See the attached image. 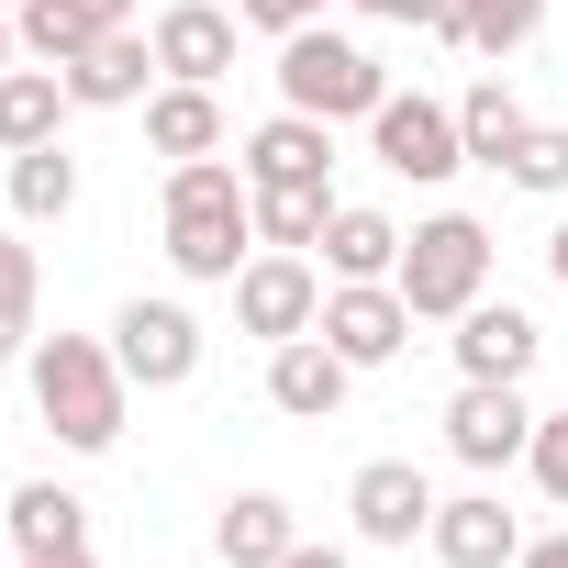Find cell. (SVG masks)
Segmentation results:
<instances>
[{
	"mask_svg": "<svg viewBox=\"0 0 568 568\" xmlns=\"http://www.w3.org/2000/svg\"><path fill=\"white\" fill-rule=\"evenodd\" d=\"M245 256H256V179L223 156L168 168V267L201 278V291H234Z\"/></svg>",
	"mask_w": 568,
	"mask_h": 568,
	"instance_id": "6da1fadb",
	"label": "cell"
},
{
	"mask_svg": "<svg viewBox=\"0 0 568 568\" xmlns=\"http://www.w3.org/2000/svg\"><path fill=\"white\" fill-rule=\"evenodd\" d=\"M34 413H45V435L68 446V457H112L123 446V413H134V379H123V357L101 346V335H34Z\"/></svg>",
	"mask_w": 568,
	"mask_h": 568,
	"instance_id": "7a4b0ae2",
	"label": "cell"
},
{
	"mask_svg": "<svg viewBox=\"0 0 568 568\" xmlns=\"http://www.w3.org/2000/svg\"><path fill=\"white\" fill-rule=\"evenodd\" d=\"M278 112H313V123H368L379 101H390V68L357 45V34H335V23H302V34H278Z\"/></svg>",
	"mask_w": 568,
	"mask_h": 568,
	"instance_id": "3957f363",
	"label": "cell"
},
{
	"mask_svg": "<svg viewBox=\"0 0 568 568\" xmlns=\"http://www.w3.org/2000/svg\"><path fill=\"white\" fill-rule=\"evenodd\" d=\"M390 291L413 302V324H457L479 291H490V223L468 212H435L402 234V267H390Z\"/></svg>",
	"mask_w": 568,
	"mask_h": 568,
	"instance_id": "277c9868",
	"label": "cell"
},
{
	"mask_svg": "<svg viewBox=\"0 0 568 568\" xmlns=\"http://www.w3.org/2000/svg\"><path fill=\"white\" fill-rule=\"evenodd\" d=\"M368 156H379L390 179H413V190H446V179L468 168V134H457V101H424V90H390V101L368 112Z\"/></svg>",
	"mask_w": 568,
	"mask_h": 568,
	"instance_id": "5b68a950",
	"label": "cell"
},
{
	"mask_svg": "<svg viewBox=\"0 0 568 568\" xmlns=\"http://www.w3.org/2000/svg\"><path fill=\"white\" fill-rule=\"evenodd\" d=\"M234 324H245L256 346L313 335V324H324V267H313L302 245H256V256L234 267Z\"/></svg>",
	"mask_w": 568,
	"mask_h": 568,
	"instance_id": "8992f818",
	"label": "cell"
},
{
	"mask_svg": "<svg viewBox=\"0 0 568 568\" xmlns=\"http://www.w3.org/2000/svg\"><path fill=\"white\" fill-rule=\"evenodd\" d=\"M112 357L134 390H190L201 379V313L190 302H123L112 313Z\"/></svg>",
	"mask_w": 568,
	"mask_h": 568,
	"instance_id": "52a82bcc",
	"label": "cell"
},
{
	"mask_svg": "<svg viewBox=\"0 0 568 568\" xmlns=\"http://www.w3.org/2000/svg\"><path fill=\"white\" fill-rule=\"evenodd\" d=\"M535 446V402H524V379H457V402H446V457L457 468H513Z\"/></svg>",
	"mask_w": 568,
	"mask_h": 568,
	"instance_id": "ba28073f",
	"label": "cell"
},
{
	"mask_svg": "<svg viewBox=\"0 0 568 568\" xmlns=\"http://www.w3.org/2000/svg\"><path fill=\"white\" fill-rule=\"evenodd\" d=\"M346 368H390L413 346V302L390 291V278H324V324H313Z\"/></svg>",
	"mask_w": 568,
	"mask_h": 568,
	"instance_id": "9c48e42d",
	"label": "cell"
},
{
	"mask_svg": "<svg viewBox=\"0 0 568 568\" xmlns=\"http://www.w3.org/2000/svg\"><path fill=\"white\" fill-rule=\"evenodd\" d=\"M346 513H357V546H413V535H435V479L413 457H368L346 479Z\"/></svg>",
	"mask_w": 568,
	"mask_h": 568,
	"instance_id": "30bf717a",
	"label": "cell"
},
{
	"mask_svg": "<svg viewBox=\"0 0 568 568\" xmlns=\"http://www.w3.org/2000/svg\"><path fill=\"white\" fill-rule=\"evenodd\" d=\"M234 168H245L256 190H335V123H313V112H267V123L234 145Z\"/></svg>",
	"mask_w": 568,
	"mask_h": 568,
	"instance_id": "8fae6325",
	"label": "cell"
},
{
	"mask_svg": "<svg viewBox=\"0 0 568 568\" xmlns=\"http://www.w3.org/2000/svg\"><path fill=\"white\" fill-rule=\"evenodd\" d=\"M446 346H457V379H535L546 324H535L524 302H490V291H479V302L457 313V335H446Z\"/></svg>",
	"mask_w": 568,
	"mask_h": 568,
	"instance_id": "7c38bea8",
	"label": "cell"
},
{
	"mask_svg": "<svg viewBox=\"0 0 568 568\" xmlns=\"http://www.w3.org/2000/svg\"><path fill=\"white\" fill-rule=\"evenodd\" d=\"M357 390V368L324 346V335H291V346H267V402L291 413V424H335Z\"/></svg>",
	"mask_w": 568,
	"mask_h": 568,
	"instance_id": "4fadbf2b",
	"label": "cell"
},
{
	"mask_svg": "<svg viewBox=\"0 0 568 568\" xmlns=\"http://www.w3.org/2000/svg\"><path fill=\"white\" fill-rule=\"evenodd\" d=\"M145 34H156V68H168V79L223 90V68H234V12H223V0H168Z\"/></svg>",
	"mask_w": 568,
	"mask_h": 568,
	"instance_id": "5bb4252c",
	"label": "cell"
},
{
	"mask_svg": "<svg viewBox=\"0 0 568 568\" xmlns=\"http://www.w3.org/2000/svg\"><path fill=\"white\" fill-rule=\"evenodd\" d=\"M156 79H168V68H156V34L123 23V34H101V45L68 68V101H79V112H134V101H156Z\"/></svg>",
	"mask_w": 568,
	"mask_h": 568,
	"instance_id": "9a60e30c",
	"label": "cell"
},
{
	"mask_svg": "<svg viewBox=\"0 0 568 568\" xmlns=\"http://www.w3.org/2000/svg\"><path fill=\"white\" fill-rule=\"evenodd\" d=\"M134 23V0H23L12 12V34H23V57L34 68H79L101 34H123Z\"/></svg>",
	"mask_w": 568,
	"mask_h": 568,
	"instance_id": "2e32d148",
	"label": "cell"
},
{
	"mask_svg": "<svg viewBox=\"0 0 568 568\" xmlns=\"http://www.w3.org/2000/svg\"><path fill=\"white\" fill-rule=\"evenodd\" d=\"M446 568H513L524 557V524L501 513V490H457V501H435V535H424Z\"/></svg>",
	"mask_w": 568,
	"mask_h": 568,
	"instance_id": "e0dca14e",
	"label": "cell"
},
{
	"mask_svg": "<svg viewBox=\"0 0 568 568\" xmlns=\"http://www.w3.org/2000/svg\"><path fill=\"white\" fill-rule=\"evenodd\" d=\"M291 546H302V513L278 501V490H234L223 524H212V557H223V568H278Z\"/></svg>",
	"mask_w": 568,
	"mask_h": 568,
	"instance_id": "ac0fdd59",
	"label": "cell"
},
{
	"mask_svg": "<svg viewBox=\"0 0 568 568\" xmlns=\"http://www.w3.org/2000/svg\"><path fill=\"white\" fill-rule=\"evenodd\" d=\"M145 145H156L168 168H190V156H223V90L156 79V101H145Z\"/></svg>",
	"mask_w": 568,
	"mask_h": 568,
	"instance_id": "d6986e66",
	"label": "cell"
},
{
	"mask_svg": "<svg viewBox=\"0 0 568 568\" xmlns=\"http://www.w3.org/2000/svg\"><path fill=\"white\" fill-rule=\"evenodd\" d=\"M68 68H0V156H23V145H57L68 123Z\"/></svg>",
	"mask_w": 568,
	"mask_h": 568,
	"instance_id": "ffe728a7",
	"label": "cell"
},
{
	"mask_svg": "<svg viewBox=\"0 0 568 568\" xmlns=\"http://www.w3.org/2000/svg\"><path fill=\"white\" fill-rule=\"evenodd\" d=\"M402 267V223L379 212V201H335V223H324V278H390Z\"/></svg>",
	"mask_w": 568,
	"mask_h": 568,
	"instance_id": "44dd1931",
	"label": "cell"
},
{
	"mask_svg": "<svg viewBox=\"0 0 568 568\" xmlns=\"http://www.w3.org/2000/svg\"><path fill=\"white\" fill-rule=\"evenodd\" d=\"M0 524H12V546H23V557L90 546V501H79L68 479H23V490H12V513H0Z\"/></svg>",
	"mask_w": 568,
	"mask_h": 568,
	"instance_id": "7402d4cb",
	"label": "cell"
},
{
	"mask_svg": "<svg viewBox=\"0 0 568 568\" xmlns=\"http://www.w3.org/2000/svg\"><path fill=\"white\" fill-rule=\"evenodd\" d=\"M457 134H468V168H501V156H513V145L535 134V112H524V101H513L501 79H479V90L457 101Z\"/></svg>",
	"mask_w": 568,
	"mask_h": 568,
	"instance_id": "603a6c76",
	"label": "cell"
},
{
	"mask_svg": "<svg viewBox=\"0 0 568 568\" xmlns=\"http://www.w3.org/2000/svg\"><path fill=\"white\" fill-rule=\"evenodd\" d=\"M12 212L23 223H68L79 212V156L68 145H23L12 156Z\"/></svg>",
	"mask_w": 568,
	"mask_h": 568,
	"instance_id": "cb8c5ba5",
	"label": "cell"
},
{
	"mask_svg": "<svg viewBox=\"0 0 568 568\" xmlns=\"http://www.w3.org/2000/svg\"><path fill=\"white\" fill-rule=\"evenodd\" d=\"M535 34H546V0H468V12H457V45H468V57H490V68H501V57H524Z\"/></svg>",
	"mask_w": 568,
	"mask_h": 568,
	"instance_id": "d4e9b609",
	"label": "cell"
},
{
	"mask_svg": "<svg viewBox=\"0 0 568 568\" xmlns=\"http://www.w3.org/2000/svg\"><path fill=\"white\" fill-rule=\"evenodd\" d=\"M324 223H335V190H256V245H324Z\"/></svg>",
	"mask_w": 568,
	"mask_h": 568,
	"instance_id": "484cf974",
	"label": "cell"
},
{
	"mask_svg": "<svg viewBox=\"0 0 568 568\" xmlns=\"http://www.w3.org/2000/svg\"><path fill=\"white\" fill-rule=\"evenodd\" d=\"M501 179H513V190H535V201H568V123H535V134L501 156Z\"/></svg>",
	"mask_w": 568,
	"mask_h": 568,
	"instance_id": "4316f807",
	"label": "cell"
},
{
	"mask_svg": "<svg viewBox=\"0 0 568 568\" xmlns=\"http://www.w3.org/2000/svg\"><path fill=\"white\" fill-rule=\"evenodd\" d=\"M524 468H535V490L568 513V413H535V446H524Z\"/></svg>",
	"mask_w": 568,
	"mask_h": 568,
	"instance_id": "83f0119b",
	"label": "cell"
},
{
	"mask_svg": "<svg viewBox=\"0 0 568 568\" xmlns=\"http://www.w3.org/2000/svg\"><path fill=\"white\" fill-rule=\"evenodd\" d=\"M324 12H335V0H234V23H256V34H302Z\"/></svg>",
	"mask_w": 568,
	"mask_h": 568,
	"instance_id": "f1b7e54d",
	"label": "cell"
},
{
	"mask_svg": "<svg viewBox=\"0 0 568 568\" xmlns=\"http://www.w3.org/2000/svg\"><path fill=\"white\" fill-rule=\"evenodd\" d=\"M34 357V302H0V368Z\"/></svg>",
	"mask_w": 568,
	"mask_h": 568,
	"instance_id": "f546056e",
	"label": "cell"
},
{
	"mask_svg": "<svg viewBox=\"0 0 568 568\" xmlns=\"http://www.w3.org/2000/svg\"><path fill=\"white\" fill-rule=\"evenodd\" d=\"M0 302H34V245H0Z\"/></svg>",
	"mask_w": 568,
	"mask_h": 568,
	"instance_id": "4dcf8cb0",
	"label": "cell"
},
{
	"mask_svg": "<svg viewBox=\"0 0 568 568\" xmlns=\"http://www.w3.org/2000/svg\"><path fill=\"white\" fill-rule=\"evenodd\" d=\"M513 568H568V535H524V557Z\"/></svg>",
	"mask_w": 568,
	"mask_h": 568,
	"instance_id": "1f68e13d",
	"label": "cell"
},
{
	"mask_svg": "<svg viewBox=\"0 0 568 568\" xmlns=\"http://www.w3.org/2000/svg\"><path fill=\"white\" fill-rule=\"evenodd\" d=\"M278 568H346V546H313V535H302V546L278 557Z\"/></svg>",
	"mask_w": 568,
	"mask_h": 568,
	"instance_id": "d6a6232c",
	"label": "cell"
},
{
	"mask_svg": "<svg viewBox=\"0 0 568 568\" xmlns=\"http://www.w3.org/2000/svg\"><path fill=\"white\" fill-rule=\"evenodd\" d=\"M346 12H368V23H413V0H346Z\"/></svg>",
	"mask_w": 568,
	"mask_h": 568,
	"instance_id": "836d02e7",
	"label": "cell"
},
{
	"mask_svg": "<svg viewBox=\"0 0 568 568\" xmlns=\"http://www.w3.org/2000/svg\"><path fill=\"white\" fill-rule=\"evenodd\" d=\"M546 267H557V291H568V212H557V234H546Z\"/></svg>",
	"mask_w": 568,
	"mask_h": 568,
	"instance_id": "e575fe53",
	"label": "cell"
},
{
	"mask_svg": "<svg viewBox=\"0 0 568 568\" xmlns=\"http://www.w3.org/2000/svg\"><path fill=\"white\" fill-rule=\"evenodd\" d=\"M23 568H101L90 546H57V557H23Z\"/></svg>",
	"mask_w": 568,
	"mask_h": 568,
	"instance_id": "d590c367",
	"label": "cell"
},
{
	"mask_svg": "<svg viewBox=\"0 0 568 568\" xmlns=\"http://www.w3.org/2000/svg\"><path fill=\"white\" fill-rule=\"evenodd\" d=\"M0 68H23V34H12V12H0Z\"/></svg>",
	"mask_w": 568,
	"mask_h": 568,
	"instance_id": "8d00e7d4",
	"label": "cell"
},
{
	"mask_svg": "<svg viewBox=\"0 0 568 568\" xmlns=\"http://www.w3.org/2000/svg\"><path fill=\"white\" fill-rule=\"evenodd\" d=\"M0 12H23V0H0Z\"/></svg>",
	"mask_w": 568,
	"mask_h": 568,
	"instance_id": "74e56055",
	"label": "cell"
}]
</instances>
